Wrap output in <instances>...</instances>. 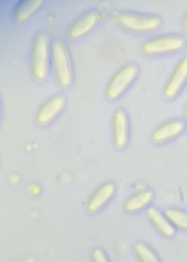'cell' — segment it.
I'll return each mask as SVG.
<instances>
[{
	"label": "cell",
	"instance_id": "cell-1",
	"mask_svg": "<svg viewBox=\"0 0 187 262\" xmlns=\"http://www.w3.org/2000/svg\"><path fill=\"white\" fill-rule=\"evenodd\" d=\"M51 66L57 83L67 87L73 81V70L68 51L60 40H53L51 44Z\"/></svg>",
	"mask_w": 187,
	"mask_h": 262
},
{
	"label": "cell",
	"instance_id": "cell-2",
	"mask_svg": "<svg viewBox=\"0 0 187 262\" xmlns=\"http://www.w3.org/2000/svg\"><path fill=\"white\" fill-rule=\"evenodd\" d=\"M31 73L34 79L42 80L48 72L49 40L45 33H38L33 40L31 48Z\"/></svg>",
	"mask_w": 187,
	"mask_h": 262
},
{
	"label": "cell",
	"instance_id": "cell-3",
	"mask_svg": "<svg viewBox=\"0 0 187 262\" xmlns=\"http://www.w3.org/2000/svg\"><path fill=\"white\" fill-rule=\"evenodd\" d=\"M114 19L122 28L131 32H147L156 29L160 25V18L153 14H141L135 12H119Z\"/></svg>",
	"mask_w": 187,
	"mask_h": 262
},
{
	"label": "cell",
	"instance_id": "cell-4",
	"mask_svg": "<svg viewBox=\"0 0 187 262\" xmlns=\"http://www.w3.org/2000/svg\"><path fill=\"white\" fill-rule=\"evenodd\" d=\"M138 74V68L135 63H127L121 67L109 79L105 95L108 99H115L123 94L129 85L135 80Z\"/></svg>",
	"mask_w": 187,
	"mask_h": 262
},
{
	"label": "cell",
	"instance_id": "cell-5",
	"mask_svg": "<svg viewBox=\"0 0 187 262\" xmlns=\"http://www.w3.org/2000/svg\"><path fill=\"white\" fill-rule=\"evenodd\" d=\"M185 45V39L180 35H161L144 41L141 51L147 55L178 51Z\"/></svg>",
	"mask_w": 187,
	"mask_h": 262
},
{
	"label": "cell",
	"instance_id": "cell-6",
	"mask_svg": "<svg viewBox=\"0 0 187 262\" xmlns=\"http://www.w3.org/2000/svg\"><path fill=\"white\" fill-rule=\"evenodd\" d=\"M187 80V55L183 56L174 68L165 87L163 96L168 99L174 98Z\"/></svg>",
	"mask_w": 187,
	"mask_h": 262
},
{
	"label": "cell",
	"instance_id": "cell-7",
	"mask_svg": "<svg viewBox=\"0 0 187 262\" xmlns=\"http://www.w3.org/2000/svg\"><path fill=\"white\" fill-rule=\"evenodd\" d=\"M64 97L61 94H54L45 100L38 108L35 119L39 125H45L52 121L64 106Z\"/></svg>",
	"mask_w": 187,
	"mask_h": 262
},
{
	"label": "cell",
	"instance_id": "cell-8",
	"mask_svg": "<svg viewBox=\"0 0 187 262\" xmlns=\"http://www.w3.org/2000/svg\"><path fill=\"white\" fill-rule=\"evenodd\" d=\"M129 121L127 113L123 108L114 110L112 114V140L118 148H123L128 142Z\"/></svg>",
	"mask_w": 187,
	"mask_h": 262
},
{
	"label": "cell",
	"instance_id": "cell-9",
	"mask_svg": "<svg viewBox=\"0 0 187 262\" xmlns=\"http://www.w3.org/2000/svg\"><path fill=\"white\" fill-rule=\"evenodd\" d=\"M184 127V123L179 119L168 120L153 129L151 133V140L155 143L168 141L181 134Z\"/></svg>",
	"mask_w": 187,
	"mask_h": 262
},
{
	"label": "cell",
	"instance_id": "cell-10",
	"mask_svg": "<svg viewBox=\"0 0 187 262\" xmlns=\"http://www.w3.org/2000/svg\"><path fill=\"white\" fill-rule=\"evenodd\" d=\"M115 190V185L110 182H103L95 188L87 201L86 209L89 213H95L100 210L112 196Z\"/></svg>",
	"mask_w": 187,
	"mask_h": 262
},
{
	"label": "cell",
	"instance_id": "cell-11",
	"mask_svg": "<svg viewBox=\"0 0 187 262\" xmlns=\"http://www.w3.org/2000/svg\"><path fill=\"white\" fill-rule=\"evenodd\" d=\"M98 13L95 10H88L76 18L68 27L67 35L71 38H79L89 32L97 23Z\"/></svg>",
	"mask_w": 187,
	"mask_h": 262
},
{
	"label": "cell",
	"instance_id": "cell-12",
	"mask_svg": "<svg viewBox=\"0 0 187 262\" xmlns=\"http://www.w3.org/2000/svg\"><path fill=\"white\" fill-rule=\"evenodd\" d=\"M146 216L153 227L163 236L170 237L175 234V228L163 213L154 207H149L146 210Z\"/></svg>",
	"mask_w": 187,
	"mask_h": 262
},
{
	"label": "cell",
	"instance_id": "cell-13",
	"mask_svg": "<svg viewBox=\"0 0 187 262\" xmlns=\"http://www.w3.org/2000/svg\"><path fill=\"white\" fill-rule=\"evenodd\" d=\"M153 199L152 190L148 188L140 189L126 199L124 202V209L129 213L137 212L146 207Z\"/></svg>",
	"mask_w": 187,
	"mask_h": 262
},
{
	"label": "cell",
	"instance_id": "cell-14",
	"mask_svg": "<svg viewBox=\"0 0 187 262\" xmlns=\"http://www.w3.org/2000/svg\"><path fill=\"white\" fill-rule=\"evenodd\" d=\"M42 4V0H22L18 2L14 9V18L21 23L27 20Z\"/></svg>",
	"mask_w": 187,
	"mask_h": 262
},
{
	"label": "cell",
	"instance_id": "cell-15",
	"mask_svg": "<svg viewBox=\"0 0 187 262\" xmlns=\"http://www.w3.org/2000/svg\"><path fill=\"white\" fill-rule=\"evenodd\" d=\"M165 215L174 227H177L182 230H187V212L186 211H183L177 208H169L165 211Z\"/></svg>",
	"mask_w": 187,
	"mask_h": 262
},
{
	"label": "cell",
	"instance_id": "cell-16",
	"mask_svg": "<svg viewBox=\"0 0 187 262\" xmlns=\"http://www.w3.org/2000/svg\"><path fill=\"white\" fill-rule=\"evenodd\" d=\"M133 249L140 262H160L152 249L142 242H137Z\"/></svg>",
	"mask_w": 187,
	"mask_h": 262
},
{
	"label": "cell",
	"instance_id": "cell-17",
	"mask_svg": "<svg viewBox=\"0 0 187 262\" xmlns=\"http://www.w3.org/2000/svg\"><path fill=\"white\" fill-rule=\"evenodd\" d=\"M91 256H92V262H109L105 253L99 248L93 249Z\"/></svg>",
	"mask_w": 187,
	"mask_h": 262
},
{
	"label": "cell",
	"instance_id": "cell-18",
	"mask_svg": "<svg viewBox=\"0 0 187 262\" xmlns=\"http://www.w3.org/2000/svg\"><path fill=\"white\" fill-rule=\"evenodd\" d=\"M182 26L185 30H187V12L185 13V15L183 16V19H182Z\"/></svg>",
	"mask_w": 187,
	"mask_h": 262
},
{
	"label": "cell",
	"instance_id": "cell-19",
	"mask_svg": "<svg viewBox=\"0 0 187 262\" xmlns=\"http://www.w3.org/2000/svg\"><path fill=\"white\" fill-rule=\"evenodd\" d=\"M184 115H185V119L187 121V104H185V106H184Z\"/></svg>",
	"mask_w": 187,
	"mask_h": 262
}]
</instances>
